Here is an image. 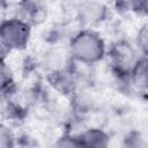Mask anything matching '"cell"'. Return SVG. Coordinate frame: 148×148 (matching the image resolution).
Segmentation results:
<instances>
[{
  "mask_svg": "<svg viewBox=\"0 0 148 148\" xmlns=\"http://www.w3.org/2000/svg\"><path fill=\"white\" fill-rule=\"evenodd\" d=\"M81 148H108L109 138L98 128H90L79 136Z\"/></svg>",
  "mask_w": 148,
  "mask_h": 148,
  "instance_id": "5b68a950",
  "label": "cell"
},
{
  "mask_svg": "<svg viewBox=\"0 0 148 148\" xmlns=\"http://www.w3.org/2000/svg\"><path fill=\"white\" fill-rule=\"evenodd\" d=\"M71 51L76 60L84 64H94L104 56V42L96 32L84 30L73 38Z\"/></svg>",
  "mask_w": 148,
  "mask_h": 148,
  "instance_id": "6da1fadb",
  "label": "cell"
},
{
  "mask_svg": "<svg viewBox=\"0 0 148 148\" xmlns=\"http://www.w3.org/2000/svg\"><path fill=\"white\" fill-rule=\"evenodd\" d=\"M9 52V50L7 49V46L2 43L1 38H0V60H3V58L6 57V54Z\"/></svg>",
  "mask_w": 148,
  "mask_h": 148,
  "instance_id": "30bf717a",
  "label": "cell"
},
{
  "mask_svg": "<svg viewBox=\"0 0 148 148\" xmlns=\"http://www.w3.org/2000/svg\"><path fill=\"white\" fill-rule=\"evenodd\" d=\"M56 148H81L79 138H74V136H64L61 138L58 142Z\"/></svg>",
  "mask_w": 148,
  "mask_h": 148,
  "instance_id": "9c48e42d",
  "label": "cell"
},
{
  "mask_svg": "<svg viewBox=\"0 0 148 148\" xmlns=\"http://www.w3.org/2000/svg\"><path fill=\"white\" fill-rule=\"evenodd\" d=\"M105 13V8L99 3H86L80 9V15L82 21L89 24H94L103 20Z\"/></svg>",
  "mask_w": 148,
  "mask_h": 148,
  "instance_id": "8992f818",
  "label": "cell"
},
{
  "mask_svg": "<svg viewBox=\"0 0 148 148\" xmlns=\"http://www.w3.org/2000/svg\"><path fill=\"white\" fill-rule=\"evenodd\" d=\"M111 59L114 68L121 74H131L134 65L138 61L134 60V52L132 47L126 43H118L112 47Z\"/></svg>",
  "mask_w": 148,
  "mask_h": 148,
  "instance_id": "3957f363",
  "label": "cell"
},
{
  "mask_svg": "<svg viewBox=\"0 0 148 148\" xmlns=\"http://www.w3.org/2000/svg\"><path fill=\"white\" fill-rule=\"evenodd\" d=\"M45 16L46 9L40 2H21L17 9V18L29 27L39 24L45 20Z\"/></svg>",
  "mask_w": 148,
  "mask_h": 148,
  "instance_id": "277c9868",
  "label": "cell"
},
{
  "mask_svg": "<svg viewBox=\"0 0 148 148\" xmlns=\"http://www.w3.org/2000/svg\"><path fill=\"white\" fill-rule=\"evenodd\" d=\"M12 84H13L12 71L5 64L3 60H0V92L6 91Z\"/></svg>",
  "mask_w": 148,
  "mask_h": 148,
  "instance_id": "52a82bcc",
  "label": "cell"
},
{
  "mask_svg": "<svg viewBox=\"0 0 148 148\" xmlns=\"http://www.w3.org/2000/svg\"><path fill=\"white\" fill-rule=\"evenodd\" d=\"M29 37L30 27L17 17L8 18L0 23V38L9 51L13 49H24L29 42Z\"/></svg>",
  "mask_w": 148,
  "mask_h": 148,
  "instance_id": "7a4b0ae2",
  "label": "cell"
},
{
  "mask_svg": "<svg viewBox=\"0 0 148 148\" xmlns=\"http://www.w3.org/2000/svg\"><path fill=\"white\" fill-rule=\"evenodd\" d=\"M0 148H14L13 133L5 125H0Z\"/></svg>",
  "mask_w": 148,
  "mask_h": 148,
  "instance_id": "ba28073f",
  "label": "cell"
}]
</instances>
